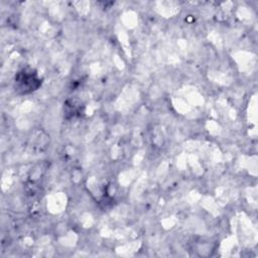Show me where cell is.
Listing matches in <instances>:
<instances>
[{
	"label": "cell",
	"mask_w": 258,
	"mask_h": 258,
	"mask_svg": "<svg viewBox=\"0 0 258 258\" xmlns=\"http://www.w3.org/2000/svg\"><path fill=\"white\" fill-rule=\"evenodd\" d=\"M16 78L20 80H25V83L19 84V89H22L23 93L31 92L39 86V79L36 77V73L32 72V70H23L17 75Z\"/></svg>",
	"instance_id": "obj_1"
}]
</instances>
